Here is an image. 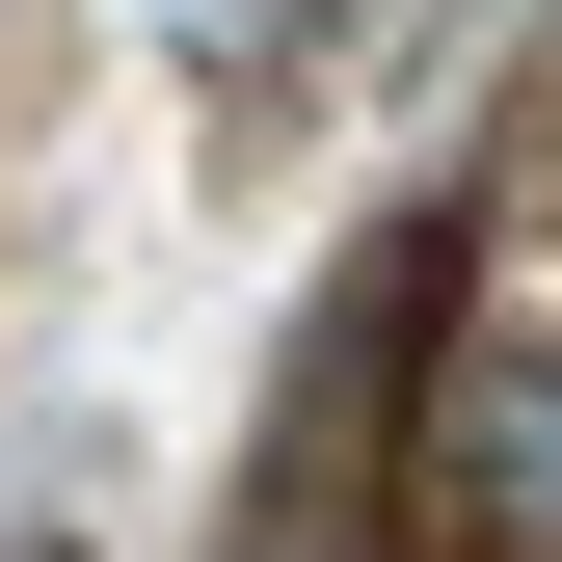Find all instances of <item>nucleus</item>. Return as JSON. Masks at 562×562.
<instances>
[{
  "mask_svg": "<svg viewBox=\"0 0 562 562\" xmlns=\"http://www.w3.org/2000/svg\"><path fill=\"white\" fill-rule=\"evenodd\" d=\"M402 27H429V0H188V81H215V134H295L322 81H375Z\"/></svg>",
  "mask_w": 562,
  "mask_h": 562,
  "instance_id": "2",
  "label": "nucleus"
},
{
  "mask_svg": "<svg viewBox=\"0 0 562 562\" xmlns=\"http://www.w3.org/2000/svg\"><path fill=\"white\" fill-rule=\"evenodd\" d=\"M0 562H81V536H0Z\"/></svg>",
  "mask_w": 562,
  "mask_h": 562,
  "instance_id": "3",
  "label": "nucleus"
},
{
  "mask_svg": "<svg viewBox=\"0 0 562 562\" xmlns=\"http://www.w3.org/2000/svg\"><path fill=\"white\" fill-rule=\"evenodd\" d=\"M456 536H509V562H562V295L536 322H482V375H456Z\"/></svg>",
  "mask_w": 562,
  "mask_h": 562,
  "instance_id": "1",
  "label": "nucleus"
}]
</instances>
